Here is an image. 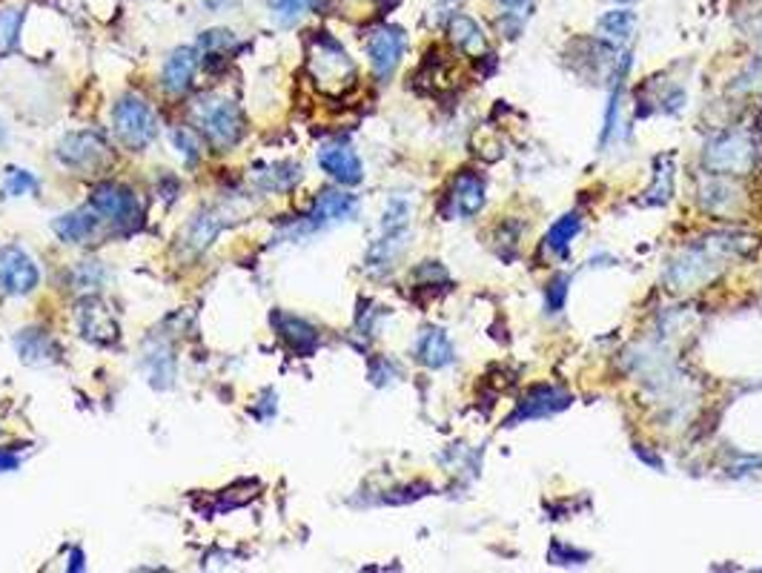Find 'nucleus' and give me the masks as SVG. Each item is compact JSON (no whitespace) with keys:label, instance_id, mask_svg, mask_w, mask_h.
<instances>
[{"label":"nucleus","instance_id":"nucleus-27","mask_svg":"<svg viewBox=\"0 0 762 573\" xmlns=\"http://www.w3.org/2000/svg\"><path fill=\"white\" fill-rule=\"evenodd\" d=\"M600 29V38L607 43H625L636 29V14L631 9H611L600 18L596 23Z\"/></svg>","mask_w":762,"mask_h":573},{"label":"nucleus","instance_id":"nucleus-30","mask_svg":"<svg viewBox=\"0 0 762 573\" xmlns=\"http://www.w3.org/2000/svg\"><path fill=\"white\" fill-rule=\"evenodd\" d=\"M38 192V178L29 170L21 167H9L7 178H3V195L7 199H23V195H32Z\"/></svg>","mask_w":762,"mask_h":573},{"label":"nucleus","instance_id":"nucleus-35","mask_svg":"<svg viewBox=\"0 0 762 573\" xmlns=\"http://www.w3.org/2000/svg\"><path fill=\"white\" fill-rule=\"evenodd\" d=\"M551 560H553V565H582V562L588 560V553L571 551V548H565V545H553Z\"/></svg>","mask_w":762,"mask_h":573},{"label":"nucleus","instance_id":"nucleus-10","mask_svg":"<svg viewBox=\"0 0 762 573\" xmlns=\"http://www.w3.org/2000/svg\"><path fill=\"white\" fill-rule=\"evenodd\" d=\"M356 213H359V199L350 195V192H341V190L318 192L313 206L307 210L301 224H298V233H316V230L336 227V224L353 221Z\"/></svg>","mask_w":762,"mask_h":573},{"label":"nucleus","instance_id":"nucleus-38","mask_svg":"<svg viewBox=\"0 0 762 573\" xmlns=\"http://www.w3.org/2000/svg\"><path fill=\"white\" fill-rule=\"evenodd\" d=\"M72 565H70V571H84V553L81 551H72Z\"/></svg>","mask_w":762,"mask_h":573},{"label":"nucleus","instance_id":"nucleus-9","mask_svg":"<svg viewBox=\"0 0 762 573\" xmlns=\"http://www.w3.org/2000/svg\"><path fill=\"white\" fill-rule=\"evenodd\" d=\"M38 284H41V269L27 250L18 247V244L0 247V293L23 298L32 296Z\"/></svg>","mask_w":762,"mask_h":573},{"label":"nucleus","instance_id":"nucleus-8","mask_svg":"<svg viewBox=\"0 0 762 573\" xmlns=\"http://www.w3.org/2000/svg\"><path fill=\"white\" fill-rule=\"evenodd\" d=\"M55 158L61 167L75 172L100 170L109 161V147L98 132L81 129V132L64 135L55 147Z\"/></svg>","mask_w":762,"mask_h":573},{"label":"nucleus","instance_id":"nucleus-5","mask_svg":"<svg viewBox=\"0 0 762 573\" xmlns=\"http://www.w3.org/2000/svg\"><path fill=\"white\" fill-rule=\"evenodd\" d=\"M113 132L133 152H141L158 138V115L138 95H124L113 107Z\"/></svg>","mask_w":762,"mask_h":573},{"label":"nucleus","instance_id":"nucleus-36","mask_svg":"<svg viewBox=\"0 0 762 573\" xmlns=\"http://www.w3.org/2000/svg\"><path fill=\"white\" fill-rule=\"evenodd\" d=\"M565 284L568 278H557L548 290V310H562V301H565Z\"/></svg>","mask_w":762,"mask_h":573},{"label":"nucleus","instance_id":"nucleus-19","mask_svg":"<svg viewBox=\"0 0 762 573\" xmlns=\"http://www.w3.org/2000/svg\"><path fill=\"white\" fill-rule=\"evenodd\" d=\"M100 227H104V221H100V215L95 213L93 204L78 206V210H72V213L57 215L55 224H52L55 235L64 241V244H86V241L98 235Z\"/></svg>","mask_w":762,"mask_h":573},{"label":"nucleus","instance_id":"nucleus-17","mask_svg":"<svg viewBox=\"0 0 762 573\" xmlns=\"http://www.w3.org/2000/svg\"><path fill=\"white\" fill-rule=\"evenodd\" d=\"M198 66H201V55H198L195 46H181V50H176L163 61L161 86L170 95H187L190 93Z\"/></svg>","mask_w":762,"mask_h":573},{"label":"nucleus","instance_id":"nucleus-14","mask_svg":"<svg viewBox=\"0 0 762 573\" xmlns=\"http://www.w3.org/2000/svg\"><path fill=\"white\" fill-rule=\"evenodd\" d=\"M269 325L276 327L278 339H282L293 353L301 356V359H310V356L318 350V344H321V336H318L316 327H313L307 319H301V316L276 310V312H269Z\"/></svg>","mask_w":762,"mask_h":573},{"label":"nucleus","instance_id":"nucleus-24","mask_svg":"<svg viewBox=\"0 0 762 573\" xmlns=\"http://www.w3.org/2000/svg\"><path fill=\"white\" fill-rule=\"evenodd\" d=\"M447 35H451V41L456 43L465 55H481V52L487 50L485 32H481L479 23H476L474 18H467V14H453L451 23H447Z\"/></svg>","mask_w":762,"mask_h":573},{"label":"nucleus","instance_id":"nucleus-29","mask_svg":"<svg viewBox=\"0 0 762 573\" xmlns=\"http://www.w3.org/2000/svg\"><path fill=\"white\" fill-rule=\"evenodd\" d=\"M654 167H657V181L645 192V201L648 204H665L670 199V192H674V161L668 156H659Z\"/></svg>","mask_w":762,"mask_h":573},{"label":"nucleus","instance_id":"nucleus-2","mask_svg":"<svg viewBox=\"0 0 762 573\" xmlns=\"http://www.w3.org/2000/svg\"><path fill=\"white\" fill-rule=\"evenodd\" d=\"M307 72L318 93L339 98L356 86V64L330 32H313L307 41Z\"/></svg>","mask_w":762,"mask_h":573},{"label":"nucleus","instance_id":"nucleus-22","mask_svg":"<svg viewBox=\"0 0 762 573\" xmlns=\"http://www.w3.org/2000/svg\"><path fill=\"white\" fill-rule=\"evenodd\" d=\"M221 230H224V219H221L215 210H204L190 221V227L184 233V247L192 255H201L204 250L212 247V241L219 238Z\"/></svg>","mask_w":762,"mask_h":573},{"label":"nucleus","instance_id":"nucleus-16","mask_svg":"<svg viewBox=\"0 0 762 573\" xmlns=\"http://www.w3.org/2000/svg\"><path fill=\"white\" fill-rule=\"evenodd\" d=\"M485 206V181L476 172L465 170L453 178L451 192H447V215L456 219H470Z\"/></svg>","mask_w":762,"mask_h":573},{"label":"nucleus","instance_id":"nucleus-39","mask_svg":"<svg viewBox=\"0 0 762 573\" xmlns=\"http://www.w3.org/2000/svg\"><path fill=\"white\" fill-rule=\"evenodd\" d=\"M7 144V127H3V120H0V147Z\"/></svg>","mask_w":762,"mask_h":573},{"label":"nucleus","instance_id":"nucleus-18","mask_svg":"<svg viewBox=\"0 0 762 573\" xmlns=\"http://www.w3.org/2000/svg\"><path fill=\"white\" fill-rule=\"evenodd\" d=\"M568 404H571V396H568L565 390L551 388V384H542V388L530 390L528 396L519 402V411H516L514 416L508 418V425H516V422H528V418L551 416V413H557V411H565Z\"/></svg>","mask_w":762,"mask_h":573},{"label":"nucleus","instance_id":"nucleus-21","mask_svg":"<svg viewBox=\"0 0 762 573\" xmlns=\"http://www.w3.org/2000/svg\"><path fill=\"white\" fill-rule=\"evenodd\" d=\"M195 50L204 64H215V61L226 64V61L241 50V41L230 29H207V32H201V38H198Z\"/></svg>","mask_w":762,"mask_h":573},{"label":"nucleus","instance_id":"nucleus-37","mask_svg":"<svg viewBox=\"0 0 762 573\" xmlns=\"http://www.w3.org/2000/svg\"><path fill=\"white\" fill-rule=\"evenodd\" d=\"M21 459L12 454V450H0V474H9V470H18Z\"/></svg>","mask_w":762,"mask_h":573},{"label":"nucleus","instance_id":"nucleus-32","mask_svg":"<svg viewBox=\"0 0 762 573\" xmlns=\"http://www.w3.org/2000/svg\"><path fill=\"white\" fill-rule=\"evenodd\" d=\"M72 278H75V287H81V290H95V287L104 284L106 273L98 262H84L75 267Z\"/></svg>","mask_w":762,"mask_h":573},{"label":"nucleus","instance_id":"nucleus-13","mask_svg":"<svg viewBox=\"0 0 762 573\" xmlns=\"http://www.w3.org/2000/svg\"><path fill=\"white\" fill-rule=\"evenodd\" d=\"M318 167L345 187H356L364 181V167H361V158L350 144H325L318 149Z\"/></svg>","mask_w":762,"mask_h":573},{"label":"nucleus","instance_id":"nucleus-31","mask_svg":"<svg viewBox=\"0 0 762 573\" xmlns=\"http://www.w3.org/2000/svg\"><path fill=\"white\" fill-rule=\"evenodd\" d=\"M172 144H176L178 156H181V161H184L187 167H195V163L201 161V138H198L190 127L172 129Z\"/></svg>","mask_w":762,"mask_h":573},{"label":"nucleus","instance_id":"nucleus-3","mask_svg":"<svg viewBox=\"0 0 762 573\" xmlns=\"http://www.w3.org/2000/svg\"><path fill=\"white\" fill-rule=\"evenodd\" d=\"M95 213L100 215L104 224L118 235H129L144 224V204L138 199V192L118 181H104L89 195Z\"/></svg>","mask_w":762,"mask_h":573},{"label":"nucleus","instance_id":"nucleus-6","mask_svg":"<svg viewBox=\"0 0 762 573\" xmlns=\"http://www.w3.org/2000/svg\"><path fill=\"white\" fill-rule=\"evenodd\" d=\"M408 227H410V201L390 199L384 219H381V238L375 241L368 253V269L373 276L388 273L395 264V258L408 247Z\"/></svg>","mask_w":762,"mask_h":573},{"label":"nucleus","instance_id":"nucleus-34","mask_svg":"<svg viewBox=\"0 0 762 573\" xmlns=\"http://www.w3.org/2000/svg\"><path fill=\"white\" fill-rule=\"evenodd\" d=\"M269 9H273V18H276L278 23H284V26H289V23L298 21V14L304 12V7L310 3V0H267Z\"/></svg>","mask_w":762,"mask_h":573},{"label":"nucleus","instance_id":"nucleus-28","mask_svg":"<svg viewBox=\"0 0 762 573\" xmlns=\"http://www.w3.org/2000/svg\"><path fill=\"white\" fill-rule=\"evenodd\" d=\"M579 230H582V215L579 213L562 215V219H559L551 227V233H548L544 244H548V250H553V253L565 255L568 247H571V241L579 235Z\"/></svg>","mask_w":762,"mask_h":573},{"label":"nucleus","instance_id":"nucleus-33","mask_svg":"<svg viewBox=\"0 0 762 573\" xmlns=\"http://www.w3.org/2000/svg\"><path fill=\"white\" fill-rule=\"evenodd\" d=\"M21 23L23 12H18V9H7V12L0 14V46H3V50L14 46L18 35H21Z\"/></svg>","mask_w":762,"mask_h":573},{"label":"nucleus","instance_id":"nucleus-1","mask_svg":"<svg viewBox=\"0 0 762 573\" xmlns=\"http://www.w3.org/2000/svg\"><path fill=\"white\" fill-rule=\"evenodd\" d=\"M742 253V238L737 235H708V238H699L697 244H691L688 250L670 262L668 267V284L674 290H691L697 284L708 282L720 273L722 262L734 258Z\"/></svg>","mask_w":762,"mask_h":573},{"label":"nucleus","instance_id":"nucleus-23","mask_svg":"<svg viewBox=\"0 0 762 573\" xmlns=\"http://www.w3.org/2000/svg\"><path fill=\"white\" fill-rule=\"evenodd\" d=\"M144 368H147L152 388L167 390L176 382V356H172V350L163 344V341H156V344L149 347L147 359H144Z\"/></svg>","mask_w":762,"mask_h":573},{"label":"nucleus","instance_id":"nucleus-15","mask_svg":"<svg viewBox=\"0 0 762 573\" xmlns=\"http://www.w3.org/2000/svg\"><path fill=\"white\" fill-rule=\"evenodd\" d=\"M14 350H18L21 361L29 364V368H50V364H55L61 359V347L52 339L50 330H43V327H23V330H18Z\"/></svg>","mask_w":762,"mask_h":573},{"label":"nucleus","instance_id":"nucleus-11","mask_svg":"<svg viewBox=\"0 0 762 573\" xmlns=\"http://www.w3.org/2000/svg\"><path fill=\"white\" fill-rule=\"evenodd\" d=\"M75 319H78L81 336H84L89 344H98V347L118 344V339H120L118 321H115L113 310H109L98 296L81 298L78 310H75Z\"/></svg>","mask_w":762,"mask_h":573},{"label":"nucleus","instance_id":"nucleus-20","mask_svg":"<svg viewBox=\"0 0 762 573\" xmlns=\"http://www.w3.org/2000/svg\"><path fill=\"white\" fill-rule=\"evenodd\" d=\"M416 359L422 361L424 368L442 370V368H451L453 359H456V350H453L445 330L427 327V330H422V336L416 339Z\"/></svg>","mask_w":762,"mask_h":573},{"label":"nucleus","instance_id":"nucleus-4","mask_svg":"<svg viewBox=\"0 0 762 573\" xmlns=\"http://www.w3.org/2000/svg\"><path fill=\"white\" fill-rule=\"evenodd\" d=\"M195 120L207 144L212 149H219V152L239 147L244 141V135H247V115L230 98H215L201 104L195 109Z\"/></svg>","mask_w":762,"mask_h":573},{"label":"nucleus","instance_id":"nucleus-12","mask_svg":"<svg viewBox=\"0 0 762 573\" xmlns=\"http://www.w3.org/2000/svg\"><path fill=\"white\" fill-rule=\"evenodd\" d=\"M404 50H408L404 29L379 26L375 32H370L368 57H370V66H373V72H375V78L388 81L395 72V66L402 64Z\"/></svg>","mask_w":762,"mask_h":573},{"label":"nucleus","instance_id":"nucleus-26","mask_svg":"<svg viewBox=\"0 0 762 573\" xmlns=\"http://www.w3.org/2000/svg\"><path fill=\"white\" fill-rule=\"evenodd\" d=\"M255 181H258L262 190H267V192H289L298 184V181H301V167L293 161L267 163V167L258 170Z\"/></svg>","mask_w":762,"mask_h":573},{"label":"nucleus","instance_id":"nucleus-7","mask_svg":"<svg viewBox=\"0 0 762 573\" xmlns=\"http://www.w3.org/2000/svg\"><path fill=\"white\" fill-rule=\"evenodd\" d=\"M702 161L713 176H745L756 161V144L749 132H726L708 144Z\"/></svg>","mask_w":762,"mask_h":573},{"label":"nucleus","instance_id":"nucleus-25","mask_svg":"<svg viewBox=\"0 0 762 573\" xmlns=\"http://www.w3.org/2000/svg\"><path fill=\"white\" fill-rule=\"evenodd\" d=\"M496 3V23H499L501 35L505 38H519V32L525 29V23L530 21L533 14V0H494Z\"/></svg>","mask_w":762,"mask_h":573}]
</instances>
